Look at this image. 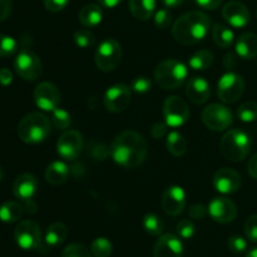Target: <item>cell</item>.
Here are the masks:
<instances>
[{"label":"cell","instance_id":"cell-21","mask_svg":"<svg viewBox=\"0 0 257 257\" xmlns=\"http://www.w3.org/2000/svg\"><path fill=\"white\" fill-rule=\"evenodd\" d=\"M186 95L195 104H203L211 95V87L202 77H193L186 85Z\"/></svg>","mask_w":257,"mask_h":257},{"label":"cell","instance_id":"cell-10","mask_svg":"<svg viewBox=\"0 0 257 257\" xmlns=\"http://www.w3.org/2000/svg\"><path fill=\"white\" fill-rule=\"evenodd\" d=\"M245 92V82L237 73L228 72L217 83V95L223 103H235Z\"/></svg>","mask_w":257,"mask_h":257},{"label":"cell","instance_id":"cell-4","mask_svg":"<svg viewBox=\"0 0 257 257\" xmlns=\"http://www.w3.org/2000/svg\"><path fill=\"white\" fill-rule=\"evenodd\" d=\"M188 69L177 59H167L156 67L155 79L161 88L173 90L180 88L186 82Z\"/></svg>","mask_w":257,"mask_h":257},{"label":"cell","instance_id":"cell-53","mask_svg":"<svg viewBox=\"0 0 257 257\" xmlns=\"http://www.w3.org/2000/svg\"><path fill=\"white\" fill-rule=\"evenodd\" d=\"M183 2H185V0H162V3L167 8H177L180 7Z\"/></svg>","mask_w":257,"mask_h":257},{"label":"cell","instance_id":"cell-32","mask_svg":"<svg viewBox=\"0 0 257 257\" xmlns=\"http://www.w3.org/2000/svg\"><path fill=\"white\" fill-rule=\"evenodd\" d=\"M112 251V242L105 237L95 238L90 245V252L94 257H109Z\"/></svg>","mask_w":257,"mask_h":257},{"label":"cell","instance_id":"cell-3","mask_svg":"<svg viewBox=\"0 0 257 257\" xmlns=\"http://www.w3.org/2000/svg\"><path fill=\"white\" fill-rule=\"evenodd\" d=\"M52 130V122L45 114L33 112L22 118L18 125V136L28 145H37L47 140Z\"/></svg>","mask_w":257,"mask_h":257},{"label":"cell","instance_id":"cell-27","mask_svg":"<svg viewBox=\"0 0 257 257\" xmlns=\"http://www.w3.org/2000/svg\"><path fill=\"white\" fill-rule=\"evenodd\" d=\"M23 213H24V207L17 201H9L0 206V220L3 222H17L22 218Z\"/></svg>","mask_w":257,"mask_h":257},{"label":"cell","instance_id":"cell-31","mask_svg":"<svg viewBox=\"0 0 257 257\" xmlns=\"http://www.w3.org/2000/svg\"><path fill=\"white\" fill-rule=\"evenodd\" d=\"M143 227L151 236H161L163 232V221L155 213H147L143 217Z\"/></svg>","mask_w":257,"mask_h":257},{"label":"cell","instance_id":"cell-41","mask_svg":"<svg viewBox=\"0 0 257 257\" xmlns=\"http://www.w3.org/2000/svg\"><path fill=\"white\" fill-rule=\"evenodd\" d=\"M177 233L180 237L185 238V240H188V238L193 237L196 232V227L193 225L192 221L190 220H182L180 223L177 225Z\"/></svg>","mask_w":257,"mask_h":257},{"label":"cell","instance_id":"cell-2","mask_svg":"<svg viewBox=\"0 0 257 257\" xmlns=\"http://www.w3.org/2000/svg\"><path fill=\"white\" fill-rule=\"evenodd\" d=\"M210 28V17L202 12L193 10L176 20L172 27V35L180 44L192 45L205 39Z\"/></svg>","mask_w":257,"mask_h":257},{"label":"cell","instance_id":"cell-52","mask_svg":"<svg viewBox=\"0 0 257 257\" xmlns=\"http://www.w3.org/2000/svg\"><path fill=\"white\" fill-rule=\"evenodd\" d=\"M98 2H99V4L102 5V7L108 8V9H113V8H115L117 5H119L120 3H122V0H98Z\"/></svg>","mask_w":257,"mask_h":257},{"label":"cell","instance_id":"cell-54","mask_svg":"<svg viewBox=\"0 0 257 257\" xmlns=\"http://www.w3.org/2000/svg\"><path fill=\"white\" fill-rule=\"evenodd\" d=\"M246 257H257V247L252 248V250L248 251L247 255H246Z\"/></svg>","mask_w":257,"mask_h":257},{"label":"cell","instance_id":"cell-15","mask_svg":"<svg viewBox=\"0 0 257 257\" xmlns=\"http://www.w3.org/2000/svg\"><path fill=\"white\" fill-rule=\"evenodd\" d=\"M208 215L218 223L232 222L237 216L235 202L227 197H215L207 207Z\"/></svg>","mask_w":257,"mask_h":257},{"label":"cell","instance_id":"cell-1","mask_svg":"<svg viewBox=\"0 0 257 257\" xmlns=\"http://www.w3.org/2000/svg\"><path fill=\"white\" fill-rule=\"evenodd\" d=\"M147 142L140 133L124 131L115 136L110 145V156L117 165L124 168H136L147 157Z\"/></svg>","mask_w":257,"mask_h":257},{"label":"cell","instance_id":"cell-8","mask_svg":"<svg viewBox=\"0 0 257 257\" xmlns=\"http://www.w3.org/2000/svg\"><path fill=\"white\" fill-rule=\"evenodd\" d=\"M202 122L208 130L221 132L232 124L233 114L230 108L223 104L213 103L206 107L202 112Z\"/></svg>","mask_w":257,"mask_h":257},{"label":"cell","instance_id":"cell-19","mask_svg":"<svg viewBox=\"0 0 257 257\" xmlns=\"http://www.w3.org/2000/svg\"><path fill=\"white\" fill-rule=\"evenodd\" d=\"M182 242L172 233L161 235L153 250V257H182Z\"/></svg>","mask_w":257,"mask_h":257},{"label":"cell","instance_id":"cell-22","mask_svg":"<svg viewBox=\"0 0 257 257\" xmlns=\"http://www.w3.org/2000/svg\"><path fill=\"white\" fill-rule=\"evenodd\" d=\"M236 54L246 60L257 57V35L255 33H245L236 42Z\"/></svg>","mask_w":257,"mask_h":257},{"label":"cell","instance_id":"cell-25","mask_svg":"<svg viewBox=\"0 0 257 257\" xmlns=\"http://www.w3.org/2000/svg\"><path fill=\"white\" fill-rule=\"evenodd\" d=\"M79 22L85 28H94L100 24L103 19V10L97 4H88L79 12Z\"/></svg>","mask_w":257,"mask_h":257},{"label":"cell","instance_id":"cell-26","mask_svg":"<svg viewBox=\"0 0 257 257\" xmlns=\"http://www.w3.org/2000/svg\"><path fill=\"white\" fill-rule=\"evenodd\" d=\"M68 236V228L64 223L55 222L48 227L47 232H45V243L48 246H59L65 241Z\"/></svg>","mask_w":257,"mask_h":257},{"label":"cell","instance_id":"cell-13","mask_svg":"<svg viewBox=\"0 0 257 257\" xmlns=\"http://www.w3.org/2000/svg\"><path fill=\"white\" fill-rule=\"evenodd\" d=\"M83 150V136L75 130H69L60 136L57 142V152L67 161H74Z\"/></svg>","mask_w":257,"mask_h":257},{"label":"cell","instance_id":"cell-7","mask_svg":"<svg viewBox=\"0 0 257 257\" xmlns=\"http://www.w3.org/2000/svg\"><path fill=\"white\" fill-rule=\"evenodd\" d=\"M15 242L23 250H40L43 237L40 226L33 220H24L14 230Z\"/></svg>","mask_w":257,"mask_h":257},{"label":"cell","instance_id":"cell-5","mask_svg":"<svg viewBox=\"0 0 257 257\" xmlns=\"http://www.w3.org/2000/svg\"><path fill=\"white\" fill-rule=\"evenodd\" d=\"M222 155L232 162L243 161L251 150L250 136L242 130H231L223 135L220 143Z\"/></svg>","mask_w":257,"mask_h":257},{"label":"cell","instance_id":"cell-9","mask_svg":"<svg viewBox=\"0 0 257 257\" xmlns=\"http://www.w3.org/2000/svg\"><path fill=\"white\" fill-rule=\"evenodd\" d=\"M17 74L24 80H35L42 75L43 65L39 57L30 49H22L14 60Z\"/></svg>","mask_w":257,"mask_h":257},{"label":"cell","instance_id":"cell-51","mask_svg":"<svg viewBox=\"0 0 257 257\" xmlns=\"http://www.w3.org/2000/svg\"><path fill=\"white\" fill-rule=\"evenodd\" d=\"M247 170L251 177L257 180V153L250 158V162H248L247 165Z\"/></svg>","mask_w":257,"mask_h":257},{"label":"cell","instance_id":"cell-55","mask_svg":"<svg viewBox=\"0 0 257 257\" xmlns=\"http://www.w3.org/2000/svg\"><path fill=\"white\" fill-rule=\"evenodd\" d=\"M3 177H4V171H3L2 167H0V181H2Z\"/></svg>","mask_w":257,"mask_h":257},{"label":"cell","instance_id":"cell-47","mask_svg":"<svg viewBox=\"0 0 257 257\" xmlns=\"http://www.w3.org/2000/svg\"><path fill=\"white\" fill-rule=\"evenodd\" d=\"M13 0H0V22H4L12 13Z\"/></svg>","mask_w":257,"mask_h":257},{"label":"cell","instance_id":"cell-43","mask_svg":"<svg viewBox=\"0 0 257 257\" xmlns=\"http://www.w3.org/2000/svg\"><path fill=\"white\" fill-rule=\"evenodd\" d=\"M245 233L251 242H257V215L250 216L246 220Z\"/></svg>","mask_w":257,"mask_h":257},{"label":"cell","instance_id":"cell-12","mask_svg":"<svg viewBox=\"0 0 257 257\" xmlns=\"http://www.w3.org/2000/svg\"><path fill=\"white\" fill-rule=\"evenodd\" d=\"M131 88L127 84L118 83V84L112 85L104 94V107L109 112L120 113L128 108L131 104Z\"/></svg>","mask_w":257,"mask_h":257},{"label":"cell","instance_id":"cell-45","mask_svg":"<svg viewBox=\"0 0 257 257\" xmlns=\"http://www.w3.org/2000/svg\"><path fill=\"white\" fill-rule=\"evenodd\" d=\"M69 0H44L45 9L52 13H58L64 9Z\"/></svg>","mask_w":257,"mask_h":257},{"label":"cell","instance_id":"cell-24","mask_svg":"<svg viewBox=\"0 0 257 257\" xmlns=\"http://www.w3.org/2000/svg\"><path fill=\"white\" fill-rule=\"evenodd\" d=\"M130 12L138 20H148L156 12V0H130Z\"/></svg>","mask_w":257,"mask_h":257},{"label":"cell","instance_id":"cell-42","mask_svg":"<svg viewBox=\"0 0 257 257\" xmlns=\"http://www.w3.org/2000/svg\"><path fill=\"white\" fill-rule=\"evenodd\" d=\"M152 88V82H151L150 78L145 77H137L133 79L132 82V89L135 90L136 93H140V94H143V93H147L148 90H151Z\"/></svg>","mask_w":257,"mask_h":257},{"label":"cell","instance_id":"cell-46","mask_svg":"<svg viewBox=\"0 0 257 257\" xmlns=\"http://www.w3.org/2000/svg\"><path fill=\"white\" fill-rule=\"evenodd\" d=\"M167 123H162V122H157L152 125L151 128V135H152L153 138L156 140H160V138H163L167 133Z\"/></svg>","mask_w":257,"mask_h":257},{"label":"cell","instance_id":"cell-50","mask_svg":"<svg viewBox=\"0 0 257 257\" xmlns=\"http://www.w3.org/2000/svg\"><path fill=\"white\" fill-rule=\"evenodd\" d=\"M237 64V59H236V55L233 53H228L225 55V59H223V65L227 69H233Z\"/></svg>","mask_w":257,"mask_h":257},{"label":"cell","instance_id":"cell-20","mask_svg":"<svg viewBox=\"0 0 257 257\" xmlns=\"http://www.w3.org/2000/svg\"><path fill=\"white\" fill-rule=\"evenodd\" d=\"M37 191L38 180L35 178V176L30 175V173H22L15 178L14 183H13V193L23 202L33 201Z\"/></svg>","mask_w":257,"mask_h":257},{"label":"cell","instance_id":"cell-38","mask_svg":"<svg viewBox=\"0 0 257 257\" xmlns=\"http://www.w3.org/2000/svg\"><path fill=\"white\" fill-rule=\"evenodd\" d=\"M88 152L90 153V156H92L94 160H105V158L110 155V148H108L107 146L103 145L102 142L93 141V142H90V145L88 146Z\"/></svg>","mask_w":257,"mask_h":257},{"label":"cell","instance_id":"cell-28","mask_svg":"<svg viewBox=\"0 0 257 257\" xmlns=\"http://www.w3.org/2000/svg\"><path fill=\"white\" fill-rule=\"evenodd\" d=\"M166 147H167L168 152L172 156H175V157H182L187 152V141H186V138L181 133L175 131V132H171L167 136Z\"/></svg>","mask_w":257,"mask_h":257},{"label":"cell","instance_id":"cell-17","mask_svg":"<svg viewBox=\"0 0 257 257\" xmlns=\"http://www.w3.org/2000/svg\"><path fill=\"white\" fill-rule=\"evenodd\" d=\"M162 208L167 215H180L186 207V193L180 186H170L162 195Z\"/></svg>","mask_w":257,"mask_h":257},{"label":"cell","instance_id":"cell-14","mask_svg":"<svg viewBox=\"0 0 257 257\" xmlns=\"http://www.w3.org/2000/svg\"><path fill=\"white\" fill-rule=\"evenodd\" d=\"M34 102L45 112H53L60 104V92L53 83L42 82L34 89Z\"/></svg>","mask_w":257,"mask_h":257},{"label":"cell","instance_id":"cell-37","mask_svg":"<svg viewBox=\"0 0 257 257\" xmlns=\"http://www.w3.org/2000/svg\"><path fill=\"white\" fill-rule=\"evenodd\" d=\"M62 257H93L92 252L80 243H70L63 250Z\"/></svg>","mask_w":257,"mask_h":257},{"label":"cell","instance_id":"cell-36","mask_svg":"<svg viewBox=\"0 0 257 257\" xmlns=\"http://www.w3.org/2000/svg\"><path fill=\"white\" fill-rule=\"evenodd\" d=\"M18 50V43L9 35L0 34V57H12Z\"/></svg>","mask_w":257,"mask_h":257},{"label":"cell","instance_id":"cell-48","mask_svg":"<svg viewBox=\"0 0 257 257\" xmlns=\"http://www.w3.org/2000/svg\"><path fill=\"white\" fill-rule=\"evenodd\" d=\"M222 2L223 0H196L198 7L205 10H216L222 4Z\"/></svg>","mask_w":257,"mask_h":257},{"label":"cell","instance_id":"cell-34","mask_svg":"<svg viewBox=\"0 0 257 257\" xmlns=\"http://www.w3.org/2000/svg\"><path fill=\"white\" fill-rule=\"evenodd\" d=\"M52 123L54 124L55 128L60 131H64L69 128L72 119H70V114L67 110L62 109V108H57L53 110L52 114Z\"/></svg>","mask_w":257,"mask_h":257},{"label":"cell","instance_id":"cell-49","mask_svg":"<svg viewBox=\"0 0 257 257\" xmlns=\"http://www.w3.org/2000/svg\"><path fill=\"white\" fill-rule=\"evenodd\" d=\"M13 82V73L8 68H2L0 69V84L9 85Z\"/></svg>","mask_w":257,"mask_h":257},{"label":"cell","instance_id":"cell-16","mask_svg":"<svg viewBox=\"0 0 257 257\" xmlns=\"http://www.w3.org/2000/svg\"><path fill=\"white\" fill-rule=\"evenodd\" d=\"M213 186L217 192L231 195L241 187V176L232 168H221L213 176Z\"/></svg>","mask_w":257,"mask_h":257},{"label":"cell","instance_id":"cell-44","mask_svg":"<svg viewBox=\"0 0 257 257\" xmlns=\"http://www.w3.org/2000/svg\"><path fill=\"white\" fill-rule=\"evenodd\" d=\"M208 213V210L201 203H196V205H192L188 210V215H190L191 218L193 220H202L206 215Z\"/></svg>","mask_w":257,"mask_h":257},{"label":"cell","instance_id":"cell-30","mask_svg":"<svg viewBox=\"0 0 257 257\" xmlns=\"http://www.w3.org/2000/svg\"><path fill=\"white\" fill-rule=\"evenodd\" d=\"M212 37L216 44L221 48H230L233 44L235 35L232 30L228 29L227 27L222 24H216L212 29Z\"/></svg>","mask_w":257,"mask_h":257},{"label":"cell","instance_id":"cell-6","mask_svg":"<svg viewBox=\"0 0 257 257\" xmlns=\"http://www.w3.org/2000/svg\"><path fill=\"white\" fill-rule=\"evenodd\" d=\"M122 59V47L113 38L103 40L95 50L94 60L98 69L102 72H112Z\"/></svg>","mask_w":257,"mask_h":257},{"label":"cell","instance_id":"cell-11","mask_svg":"<svg viewBox=\"0 0 257 257\" xmlns=\"http://www.w3.org/2000/svg\"><path fill=\"white\" fill-rule=\"evenodd\" d=\"M163 117L168 127L177 128L187 122L190 118V109L182 98L171 95L163 103Z\"/></svg>","mask_w":257,"mask_h":257},{"label":"cell","instance_id":"cell-23","mask_svg":"<svg viewBox=\"0 0 257 257\" xmlns=\"http://www.w3.org/2000/svg\"><path fill=\"white\" fill-rule=\"evenodd\" d=\"M69 176V168L64 162L55 161L50 163L45 171V180L52 186H60L68 180Z\"/></svg>","mask_w":257,"mask_h":257},{"label":"cell","instance_id":"cell-40","mask_svg":"<svg viewBox=\"0 0 257 257\" xmlns=\"http://www.w3.org/2000/svg\"><path fill=\"white\" fill-rule=\"evenodd\" d=\"M172 23V14L168 9H160L155 14V24L158 29H167Z\"/></svg>","mask_w":257,"mask_h":257},{"label":"cell","instance_id":"cell-33","mask_svg":"<svg viewBox=\"0 0 257 257\" xmlns=\"http://www.w3.org/2000/svg\"><path fill=\"white\" fill-rule=\"evenodd\" d=\"M237 117L242 122L251 123L257 119V103L253 100L243 102L237 109Z\"/></svg>","mask_w":257,"mask_h":257},{"label":"cell","instance_id":"cell-29","mask_svg":"<svg viewBox=\"0 0 257 257\" xmlns=\"http://www.w3.org/2000/svg\"><path fill=\"white\" fill-rule=\"evenodd\" d=\"M213 54L207 49H201L196 52L188 60V64L195 70H206L212 65Z\"/></svg>","mask_w":257,"mask_h":257},{"label":"cell","instance_id":"cell-39","mask_svg":"<svg viewBox=\"0 0 257 257\" xmlns=\"http://www.w3.org/2000/svg\"><path fill=\"white\" fill-rule=\"evenodd\" d=\"M228 248H230L231 252L236 253V255H240V253L245 252L246 248H247V241L240 235H233L228 238Z\"/></svg>","mask_w":257,"mask_h":257},{"label":"cell","instance_id":"cell-18","mask_svg":"<svg viewBox=\"0 0 257 257\" xmlns=\"http://www.w3.org/2000/svg\"><path fill=\"white\" fill-rule=\"evenodd\" d=\"M222 17L231 27L243 28L250 22V12L247 7L240 2H228L222 9Z\"/></svg>","mask_w":257,"mask_h":257},{"label":"cell","instance_id":"cell-35","mask_svg":"<svg viewBox=\"0 0 257 257\" xmlns=\"http://www.w3.org/2000/svg\"><path fill=\"white\" fill-rule=\"evenodd\" d=\"M74 42L79 48H92L95 43V37L89 29H79L74 33Z\"/></svg>","mask_w":257,"mask_h":257}]
</instances>
